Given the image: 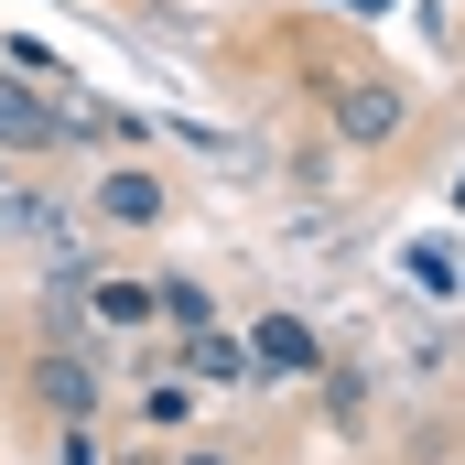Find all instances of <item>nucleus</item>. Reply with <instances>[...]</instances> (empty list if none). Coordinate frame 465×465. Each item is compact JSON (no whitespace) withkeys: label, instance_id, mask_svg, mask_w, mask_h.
I'll list each match as a JSON object with an SVG mask.
<instances>
[{"label":"nucleus","instance_id":"nucleus-1","mask_svg":"<svg viewBox=\"0 0 465 465\" xmlns=\"http://www.w3.org/2000/svg\"><path fill=\"white\" fill-rule=\"evenodd\" d=\"M65 130H76V119L54 109L33 76H0V152H54Z\"/></svg>","mask_w":465,"mask_h":465},{"label":"nucleus","instance_id":"nucleus-2","mask_svg":"<svg viewBox=\"0 0 465 465\" xmlns=\"http://www.w3.org/2000/svg\"><path fill=\"white\" fill-rule=\"evenodd\" d=\"M336 130H347V141H390V130H401V98L357 76V87H336Z\"/></svg>","mask_w":465,"mask_h":465},{"label":"nucleus","instance_id":"nucleus-3","mask_svg":"<svg viewBox=\"0 0 465 465\" xmlns=\"http://www.w3.org/2000/svg\"><path fill=\"white\" fill-rule=\"evenodd\" d=\"M173 368H184V379H249V347L217 336V325H195V336L173 347Z\"/></svg>","mask_w":465,"mask_h":465},{"label":"nucleus","instance_id":"nucleus-4","mask_svg":"<svg viewBox=\"0 0 465 465\" xmlns=\"http://www.w3.org/2000/svg\"><path fill=\"white\" fill-rule=\"evenodd\" d=\"M249 368H282V379H303V368H314V336H303L292 314H271V325L249 336Z\"/></svg>","mask_w":465,"mask_h":465},{"label":"nucleus","instance_id":"nucleus-5","mask_svg":"<svg viewBox=\"0 0 465 465\" xmlns=\"http://www.w3.org/2000/svg\"><path fill=\"white\" fill-rule=\"evenodd\" d=\"M98 206L130 217V228H152V217H163V184H152V173H109V184H98Z\"/></svg>","mask_w":465,"mask_h":465},{"label":"nucleus","instance_id":"nucleus-6","mask_svg":"<svg viewBox=\"0 0 465 465\" xmlns=\"http://www.w3.org/2000/svg\"><path fill=\"white\" fill-rule=\"evenodd\" d=\"M98 314H109V325H130V336H141V325H152V292H141V282H98Z\"/></svg>","mask_w":465,"mask_h":465},{"label":"nucleus","instance_id":"nucleus-7","mask_svg":"<svg viewBox=\"0 0 465 465\" xmlns=\"http://www.w3.org/2000/svg\"><path fill=\"white\" fill-rule=\"evenodd\" d=\"M44 401H54V411H87V368H76V357H44Z\"/></svg>","mask_w":465,"mask_h":465},{"label":"nucleus","instance_id":"nucleus-8","mask_svg":"<svg viewBox=\"0 0 465 465\" xmlns=\"http://www.w3.org/2000/svg\"><path fill=\"white\" fill-rule=\"evenodd\" d=\"M184 465H228V455H184Z\"/></svg>","mask_w":465,"mask_h":465},{"label":"nucleus","instance_id":"nucleus-9","mask_svg":"<svg viewBox=\"0 0 465 465\" xmlns=\"http://www.w3.org/2000/svg\"><path fill=\"white\" fill-rule=\"evenodd\" d=\"M455 206H465V173H455Z\"/></svg>","mask_w":465,"mask_h":465}]
</instances>
